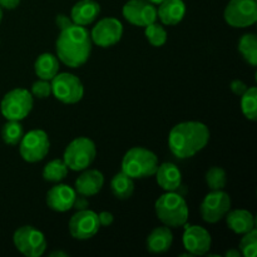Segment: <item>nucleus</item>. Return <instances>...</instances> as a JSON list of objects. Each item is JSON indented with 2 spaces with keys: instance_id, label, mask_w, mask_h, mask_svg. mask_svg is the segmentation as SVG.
Returning a JSON list of instances; mask_svg holds the SVG:
<instances>
[{
  "instance_id": "f257e3e1",
  "label": "nucleus",
  "mask_w": 257,
  "mask_h": 257,
  "mask_svg": "<svg viewBox=\"0 0 257 257\" xmlns=\"http://www.w3.org/2000/svg\"><path fill=\"white\" fill-rule=\"evenodd\" d=\"M92 48L90 33L85 27L77 24L60 30L55 42L58 59L69 68H79L85 64L90 57Z\"/></svg>"
},
{
  "instance_id": "f03ea898",
  "label": "nucleus",
  "mask_w": 257,
  "mask_h": 257,
  "mask_svg": "<svg viewBox=\"0 0 257 257\" xmlns=\"http://www.w3.org/2000/svg\"><path fill=\"white\" fill-rule=\"evenodd\" d=\"M210 130L197 120H188L176 124L168 135V147L172 155L186 160L197 155L210 142Z\"/></svg>"
},
{
  "instance_id": "7ed1b4c3",
  "label": "nucleus",
  "mask_w": 257,
  "mask_h": 257,
  "mask_svg": "<svg viewBox=\"0 0 257 257\" xmlns=\"http://www.w3.org/2000/svg\"><path fill=\"white\" fill-rule=\"evenodd\" d=\"M158 220L168 227H182L187 223L190 210L185 197L176 191L165 192L155 203Z\"/></svg>"
},
{
  "instance_id": "20e7f679",
  "label": "nucleus",
  "mask_w": 257,
  "mask_h": 257,
  "mask_svg": "<svg viewBox=\"0 0 257 257\" xmlns=\"http://www.w3.org/2000/svg\"><path fill=\"white\" fill-rule=\"evenodd\" d=\"M158 157L155 152L145 147H132L122 158V172L133 180H142L155 176L157 171Z\"/></svg>"
},
{
  "instance_id": "39448f33",
  "label": "nucleus",
  "mask_w": 257,
  "mask_h": 257,
  "mask_svg": "<svg viewBox=\"0 0 257 257\" xmlns=\"http://www.w3.org/2000/svg\"><path fill=\"white\" fill-rule=\"evenodd\" d=\"M97 157V146L90 138L78 137L65 147L63 161L69 170L80 172L94 162Z\"/></svg>"
},
{
  "instance_id": "423d86ee",
  "label": "nucleus",
  "mask_w": 257,
  "mask_h": 257,
  "mask_svg": "<svg viewBox=\"0 0 257 257\" xmlns=\"http://www.w3.org/2000/svg\"><path fill=\"white\" fill-rule=\"evenodd\" d=\"M34 105V97L24 88L9 90L0 102V112L8 120H23Z\"/></svg>"
},
{
  "instance_id": "0eeeda50",
  "label": "nucleus",
  "mask_w": 257,
  "mask_h": 257,
  "mask_svg": "<svg viewBox=\"0 0 257 257\" xmlns=\"http://www.w3.org/2000/svg\"><path fill=\"white\" fill-rule=\"evenodd\" d=\"M15 248L27 257H40L47 250V238L44 233L30 225L17 228L13 235Z\"/></svg>"
},
{
  "instance_id": "6e6552de",
  "label": "nucleus",
  "mask_w": 257,
  "mask_h": 257,
  "mask_svg": "<svg viewBox=\"0 0 257 257\" xmlns=\"http://www.w3.org/2000/svg\"><path fill=\"white\" fill-rule=\"evenodd\" d=\"M50 150L49 136L43 130H33L24 133L19 142V153L28 163H37L44 160Z\"/></svg>"
},
{
  "instance_id": "1a4fd4ad",
  "label": "nucleus",
  "mask_w": 257,
  "mask_h": 257,
  "mask_svg": "<svg viewBox=\"0 0 257 257\" xmlns=\"http://www.w3.org/2000/svg\"><path fill=\"white\" fill-rule=\"evenodd\" d=\"M52 94L59 102L75 104L84 95V87L77 75L72 73H58L52 80Z\"/></svg>"
},
{
  "instance_id": "9d476101",
  "label": "nucleus",
  "mask_w": 257,
  "mask_h": 257,
  "mask_svg": "<svg viewBox=\"0 0 257 257\" xmlns=\"http://www.w3.org/2000/svg\"><path fill=\"white\" fill-rule=\"evenodd\" d=\"M223 19L232 28H247L257 22L256 0H230L223 10Z\"/></svg>"
},
{
  "instance_id": "9b49d317",
  "label": "nucleus",
  "mask_w": 257,
  "mask_h": 257,
  "mask_svg": "<svg viewBox=\"0 0 257 257\" xmlns=\"http://www.w3.org/2000/svg\"><path fill=\"white\" fill-rule=\"evenodd\" d=\"M231 210V197L223 190L211 191L200 206L201 217L207 223L220 222Z\"/></svg>"
},
{
  "instance_id": "f8f14e48",
  "label": "nucleus",
  "mask_w": 257,
  "mask_h": 257,
  "mask_svg": "<svg viewBox=\"0 0 257 257\" xmlns=\"http://www.w3.org/2000/svg\"><path fill=\"white\" fill-rule=\"evenodd\" d=\"M69 233L75 240H89L94 237L99 231L100 225L98 221V215L92 210H79L70 217Z\"/></svg>"
},
{
  "instance_id": "ddd939ff",
  "label": "nucleus",
  "mask_w": 257,
  "mask_h": 257,
  "mask_svg": "<svg viewBox=\"0 0 257 257\" xmlns=\"http://www.w3.org/2000/svg\"><path fill=\"white\" fill-rule=\"evenodd\" d=\"M123 35V25L112 17L103 18L93 27L90 32L93 44L100 48H109L117 44Z\"/></svg>"
},
{
  "instance_id": "4468645a",
  "label": "nucleus",
  "mask_w": 257,
  "mask_h": 257,
  "mask_svg": "<svg viewBox=\"0 0 257 257\" xmlns=\"http://www.w3.org/2000/svg\"><path fill=\"white\" fill-rule=\"evenodd\" d=\"M122 14L136 27H147L157 22V8L147 0H130L123 5Z\"/></svg>"
},
{
  "instance_id": "2eb2a0df",
  "label": "nucleus",
  "mask_w": 257,
  "mask_h": 257,
  "mask_svg": "<svg viewBox=\"0 0 257 257\" xmlns=\"http://www.w3.org/2000/svg\"><path fill=\"white\" fill-rule=\"evenodd\" d=\"M186 226V225H185ZM183 247L192 256L207 255L212 245L210 232L202 226H186L182 236Z\"/></svg>"
},
{
  "instance_id": "dca6fc26",
  "label": "nucleus",
  "mask_w": 257,
  "mask_h": 257,
  "mask_svg": "<svg viewBox=\"0 0 257 257\" xmlns=\"http://www.w3.org/2000/svg\"><path fill=\"white\" fill-rule=\"evenodd\" d=\"M75 197H77V192L74 188L70 187L69 185L57 183L47 192L45 201H47L48 207L52 211L67 212L73 208Z\"/></svg>"
},
{
  "instance_id": "f3484780",
  "label": "nucleus",
  "mask_w": 257,
  "mask_h": 257,
  "mask_svg": "<svg viewBox=\"0 0 257 257\" xmlns=\"http://www.w3.org/2000/svg\"><path fill=\"white\" fill-rule=\"evenodd\" d=\"M104 185V176L98 170H84L75 180V192L84 197H92L100 192Z\"/></svg>"
},
{
  "instance_id": "a211bd4d",
  "label": "nucleus",
  "mask_w": 257,
  "mask_h": 257,
  "mask_svg": "<svg viewBox=\"0 0 257 257\" xmlns=\"http://www.w3.org/2000/svg\"><path fill=\"white\" fill-rule=\"evenodd\" d=\"M155 176L158 186L166 192L178 191V188L182 185V173L180 168L171 162L158 165Z\"/></svg>"
},
{
  "instance_id": "6ab92c4d",
  "label": "nucleus",
  "mask_w": 257,
  "mask_h": 257,
  "mask_svg": "<svg viewBox=\"0 0 257 257\" xmlns=\"http://www.w3.org/2000/svg\"><path fill=\"white\" fill-rule=\"evenodd\" d=\"M100 13V5L95 0H79L70 10V19L82 27L92 24Z\"/></svg>"
},
{
  "instance_id": "aec40b11",
  "label": "nucleus",
  "mask_w": 257,
  "mask_h": 257,
  "mask_svg": "<svg viewBox=\"0 0 257 257\" xmlns=\"http://www.w3.org/2000/svg\"><path fill=\"white\" fill-rule=\"evenodd\" d=\"M173 242V235L171 227L160 226L151 231L146 240V248L151 253H165L171 248Z\"/></svg>"
},
{
  "instance_id": "412c9836",
  "label": "nucleus",
  "mask_w": 257,
  "mask_h": 257,
  "mask_svg": "<svg viewBox=\"0 0 257 257\" xmlns=\"http://www.w3.org/2000/svg\"><path fill=\"white\" fill-rule=\"evenodd\" d=\"M186 15V4L183 0H163L158 4L157 18L165 25H177Z\"/></svg>"
},
{
  "instance_id": "4be33fe9",
  "label": "nucleus",
  "mask_w": 257,
  "mask_h": 257,
  "mask_svg": "<svg viewBox=\"0 0 257 257\" xmlns=\"http://www.w3.org/2000/svg\"><path fill=\"white\" fill-rule=\"evenodd\" d=\"M225 218L227 227L237 235H243L255 228V217L247 210L238 208V210L228 211Z\"/></svg>"
},
{
  "instance_id": "5701e85b",
  "label": "nucleus",
  "mask_w": 257,
  "mask_h": 257,
  "mask_svg": "<svg viewBox=\"0 0 257 257\" xmlns=\"http://www.w3.org/2000/svg\"><path fill=\"white\" fill-rule=\"evenodd\" d=\"M34 72L39 79L52 80L59 73V59L52 53H43L35 60Z\"/></svg>"
},
{
  "instance_id": "b1692460",
  "label": "nucleus",
  "mask_w": 257,
  "mask_h": 257,
  "mask_svg": "<svg viewBox=\"0 0 257 257\" xmlns=\"http://www.w3.org/2000/svg\"><path fill=\"white\" fill-rule=\"evenodd\" d=\"M110 191L118 200H128L135 192V180L120 171L110 180Z\"/></svg>"
},
{
  "instance_id": "393cba45",
  "label": "nucleus",
  "mask_w": 257,
  "mask_h": 257,
  "mask_svg": "<svg viewBox=\"0 0 257 257\" xmlns=\"http://www.w3.org/2000/svg\"><path fill=\"white\" fill-rule=\"evenodd\" d=\"M238 52L252 67L257 65V37L253 33L242 35L238 40Z\"/></svg>"
},
{
  "instance_id": "a878e982",
  "label": "nucleus",
  "mask_w": 257,
  "mask_h": 257,
  "mask_svg": "<svg viewBox=\"0 0 257 257\" xmlns=\"http://www.w3.org/2000/svg\"><path fill=\"white\" fill-rule=\"evenodd\" d=\"M69 168L64 163L63 160H52L48 162L43 168V180L47 182L59 183L60 181L64 180L68 175Z\"/></svg>"
},
{
  "instance_id": "bb28decb",
  "label": "nucleus",
  "mask_w": 257,
  "mask_h": 257,
  "mask_svg": "<svg viewBox=\"0 0 257 257\" xmlns=\"http://www.w3.org/2000/svg\"><path fill=\"white\" fill-rule=\"evenodd\" d=\"M241 110L248 120H257V88L250 87L241 95Z\"/></svg>"
},
{
  "instance_id": "cd10ccee",
  "label": "nucleus",
  "mask_w": 257,
  "mask_h": 257,
  "mask_svg": "<svg viewBox=\"0 0 257 257\" xmlns=\"http://www.w3.org/2000/svg\"><path fill=\"white\" fill-rule=\"evenodd\" d=\"M24 136V130L20 120H8L2 130V138L4 143L9 146L19 145L20 140Z\"/></svg>"
},
{
  "instance_id": "c85d7f7f",
  "label": "nucleus",
  "mask_w": 257,
  "mask_h": 257,
  "mask_svg": "<svg viewBox=\"0 0 257 257\" xmlns=\"http://www.w3.org/2000/svg\"><path fill=\"white\" fill-rule=\"evenodd\" d=\"M205 181L211 191L223 190L226 187V183H227V175L222 167L213 166L206 172Z\"/></svg>"
},
{
  "instance_id": "c756f323",
  "label": "nucleus",
  "mask_w": 257,
  "mask_h": 257,
  "mask_svg": "<svg viewBox=\"0 0 257 257\" xmlns=\"http://www.w3.org/2000/svg\"><path fill=\"white\" fill-rule=\"evenodd\" d=\"M145 34L147 40L150 42L151 45L156 48H160L162 45L166 44L167 42V30L165 29V27L161 24H157V23H152V24L145 27Z\"/></svg>"
},
{
  "instance_id": "7c9ffc66",
  "label": "nucleus",
  "mask_w": 257,
  "mask_h": 257,
  "mask_svg": "<svg viewBox=\"0 0 257 257\" xmlns=\"http://www.w3.org/2000/svg\"><path fill=\"white\" fill-rule=\"evenodd\" d=\"M241 255L243 257H255L257 255V231L256 228L243 233L238 246Z\"/></svg>"
},
{
  "instance_id": "2f4dec72",
  "label": "nucleus",
  "mask_w": 257,
  "mask_h": 257,
  "mask_svg": "<svg viewBox=\"0 0 257 257\" xmlns=\"http://www.w3.org/2000/svg\"><path fill=\"white\" fill-rule=\"evenodd\" d=\"M30 93H32L33 97L38 98V99H45V98H48L52 94V84H50V80L39 79L37 82H34L32 85Z\"/></svg>"
},
{
  "instance_id": "473e14b6",
  "label": "nucleus",
  "mask_w": 257,
  "mask_h": 257,
  "mask_svg": "<svg viewBox=\"0 0 257 257\" xmlns=\"http://www.w3.org/2000/svg\"><path fill=\"white\" fill-rule=\"evenodd\" d=\"M98 221H99V225L103 227H108L113 223L114 221V216L109 211H102L100 213H98Z\"/></svg>"
},
{
  "instance_id": "72a5a7b5",
  "label": "nucleus",
  "mask_w": 257,
  "mask_h": 257,
  "mask_svg": "<svg viewBox=\"0 0 257 257\" xmlns=\"http://www.w3.org/2000/svg\"><path fill=\"white\" fill-rule=\"evenodd\" d=\"M55 23H57V27L59 28V30L67 29L68 27L74 24L73 20L70 19V17H68V15H64V14L57 15V18H55Z\"/></svg>"
},
{
  "instance_id": "f704fd0d",
  "label": "nucleus",
  "mask_w": 257,
  "mask_h": 257,
  "mask_svg": "<svg viewBox=\"0 0 257 257\" xmlns=\"http://www.w3.org/2000/svg\"><path fill=\"white\" fill-rule=\"evenodd\" d=\"M230 88L236 95H242L243 93L246 92V89H247V85H246L245 83L242 82V80L235 79V80H232V82H231Z\"/></svg>"
},
{
  "instance_id": "c9c22d12",
  "label": "nucleus",
  "mask_w": 257,
  "mask_h": 257,
  "mask_svg": "<svg viewBox=\"0 0 257 257\" xmlns=\"http://www.w3.org/2000/svg\"><path fill=\"white\" fill-rule=\"evenodd\" d=\"M73 208H75L77 211L79 210H85V208H88V201H87V197H84V196H77L75 197V201H74V205H73Z\"/></svg>"
},
{
  "instance_id": "e433bc0d",
  "label": "nucleus",
  "mask_w": 257,
  "mask_h": 257,
  "mask_svg": "<svg viewBox=\"0 0 257 257\" xmlns=\"http://www.w3.org/2000/svg\"><path fill=\"white\" fill-rule=\"evenodd\" d=\"M19 4L20 0H0V7L7 10L17 9L19 7Z\"/></svg>"
},
{
  "instance_id": "4c0bfd02",
  "label": "nucleus",
  "mask_w": 257,
  "mask_h": 257,
  "mask_svg": "<svg viewBox=\"0 0 257 257\" xmlns=\"http://www.w3.org/2000/svg\"><path fill=\"white\" fill-rule=\"evenodd\" d=\"M225 256L226 257H241L242 255H241L240 250H237V248H231V250L226 251Z\"/></svg>"
},
{
  "instance_id": "58836bf2",
  "label": "nucleus",
  "mask_w": 257,
  "mask_h": 257,
  "mask_svg": "<svg viewBox=\"0 0 257 257\" xmlns=\"http://www.w3.org/2000/svg\"><path fill=\"white\" fill-rule=\"evenodd\" d=\"M50 257H55V256H60V257H68L67 252H64V251H53V252L49 253Z\"/></svg>"
},
{
  "instance_id": "ea45409f",
  "label": "nucleus",
  "mask_w": 257,
  "mask_h": 257,
  "mask_svg": "<svg viewBox=\"0 0 257 257\" xmlns=\"http://www.w3.org/2000/svg\"><path fill=\"white\" fill-rule=\"evenodd\" d=\"M147 2L152 3L153 5H158V4H161V3H162L163 0H147Z\"/></svg>"
},
{
  "instance_id": "a19ab883",
  "label": "nucleus",
  "mask_w": 257,
  "mask_h": 257,
  "mask_svg": "<svg viewBox=\"0 0 257 257\" xmlns=\"http://www.w3.org/2000/svg\"><path fill=\"white\" fill-rule=\"evenodd\" d=\"M2 20H3V8L0 7V23H2Z\"/></svg>"
}]
</instances>
